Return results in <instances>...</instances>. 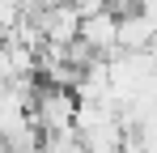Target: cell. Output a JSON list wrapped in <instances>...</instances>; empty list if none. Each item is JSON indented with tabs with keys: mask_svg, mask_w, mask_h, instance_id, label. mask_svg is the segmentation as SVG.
<instances>
[{
	"mask_svg": "<svg viewBox=\"0 0 157 153\" xmlns=\"http://www.w3.org/2000/svg\"><path fill=\"white\" fill-rule=\"evenodd\" d=\"M34 124L43 136H64L77 124V94L72 89H55V85H43L34 94Z\"/></svg>",
	"mask_w": 157,
	"mask_h": 153,
	"instance_id": "cell-1",
	"label": "cell"
},
{
	"mask_svg": "<svg viewBox=\"0 0 157 153\" xmlns=\"http://www.w3.org/2000/svg\"><path fill=\"white\" fill-rule=\"evenodd\" d=\"M34 17H38V30H43L47 47H72L81 38V9L72 0L59 4V9H43V13H34Z\"/></svg>",
	"mask_w": 157,
	"mask_h": 153,
	"instance_id": "cell-2",
	"label": "cell"
},
{
	"mask_svg": "<svg viewBox=\"0 0 157 153\" xmlns=\"http://www.w3.org/2000/svg\"><path fill=\"white\" fill-rule=\"evenodd\" d=\"M81 43H89L94 55H102V60H115L119 55V13L102 9V13L81 17Z\"/></svg>",
	"mask_w": 157,
	"mask_h": 153,
	"instance_id": "cell-3",
	"label": "cell"
},
{
	"mask_svg": "<svg viewBox=\"0 0 157 153\" xmlns=\"http://www.w3.org/2000/svg\"><path fill=\"white\" fill-rule=\"evenodd\" d=\"M157 26L140 13H123L119 17V51H153Z\"/></svg>",
	"mask_w": 157,
	"mask_h": 153,
	"instance_id": "cell-4",
	"label": "cell"
},
{
	"mask_svg": "<svg viewBox=\"0 0 157 153\" xmlns=\"http://www.w3.org/2000/svg\"><path fill=\"white\" fill-rule=\"evenodd\" d=\"M110 9L123 17V13H136V9H140V0H110Z\"/></svg>",
	"mask_w": 157,
	"mask_h": 153,
	"instance_id": "cell-5",
	"label": "cell"
},
{
	"mask_svg": "<svg viewBox=\"0 0 157 153\" xmlns=\"http://www.w3.org/2000/svg\"><path fill=\"white\" fill-rule=\"evenodd\" d=\"M140 17H149V22L157 26V0H140V9H136Z\"/></svg>",
	"mask_w": 157,
	"mask_h": 153,
	"instance_id": "cell-6",
	"label": "cell"
},
{
	"mask_svg": "<svg viewBox=\"0 0 157 153\" xmlns=\"http://www.w3.org/2000/svg\"><path fill=\"white\" fill-rule=\"evenodd\" d=\"M59 4H68V0H30L34 13H43V9H59Z\"/></svg>",
	"mask_w": 157,
	"mask_h": 153,
	"instance_id": "cell-7",
	"label": "cell"
}]
</instances>
